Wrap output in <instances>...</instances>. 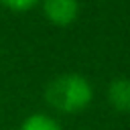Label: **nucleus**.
Instances as JSON below:
<instances>
[{
    "label": "nucleus",
    "mask_w": 130,
    "mask_h": 130,
    "mask_svg": "<svg viewBox=\"0 0 130 130\" xmlns=\"http://www.w3.org/2000/svg\"><path fill=\"white\" fill-rule=\"evenodd\" d=\"M39 0H0L2 6L14 10V12H24V10H30Z\"/></svg>",
    "instance_id": "nucleus-5"
},
{
    "label": "nucleus",
    "mask_w": 130,
    "mask_h": 130,
    "mask_svg": "<svg viewBox=\"0 0 130 130\" xmlns=\"http://www.w3.org/2000/svg\"><path fill=\"white\" fill-rule=\"evenodd\" d=\"M20 130H61V126H59L57 120H53L51 116L30 114V116L20 124Z\"/></svg>",
    "instance_id": "nucleus-4"
},
{
    "label": "nucleus",
    "mask_w": 130,
    "mask_h": 130,
    "mask_svg": "<svg viewBox=\"0 0 130 130\" xmlns=\"http://www.w3.org/2000/svg\"><path fill=\"white\" fill-rule=\"evenodd\" d=\"M108 98L118 112H130V79L126 77L114 79L108 87Z\"/></svg>",
    "instance_id": "nucleus-3"
},
{
    "label": "nucleus",
    "mask_w": 130,
    "mask_h": 130,
    "mask_svg": "<svg viewBox=\"0 0 130 130\" xmlns=\"http://www.w3.org/2000/svg\"><path fill=\"white\" fill-rule=\"evenodd\" d=\"M43 12L49 22L57 26H67L77 18V0H43Z\"/></svg>",
    "instance_id": "nucleus-2"
},
{
    "label": "nucleus",
    "mask_w": 130,
    "mask_h": 130,
    "mask_svg": "<svg viewBox=\"0 0 130 130\" xmlns=\"http://www.w3.org/2000/svg\"><path fill=\"white\" fill-rule=\"evenodd\" d=\"M45 95L51 108L65 112V114H75L89 106L93 98V89L83 75L65 73V75L55 77L47 85Z\"/></svg>",
    "instance_id": "nucleus-1"
}]
</instances>
